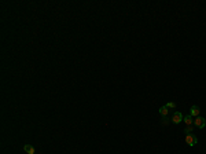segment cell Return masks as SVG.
<instances>
[{
  "label": "cell",
  "instance_id": "cell-6",
  "mask_svg": "<svg viewBox=\"0 0 206 154\" xmlns=\"http://www.w3.org/2000/svg\"><path fill=\"white\" fill-rule=\"evenodd\" d=\"M158 112H159V114H161V118H165V117H168V116H169V109L166 107L165 105H164V106H161Z\"/></svg>",
  "mask_w": 206,
  "mask_h": 154
},
{
  "label": "cell",
  "instance_id": "cell-5",
  "mask_svg": "<svg viewBox=\"0 0 206 154\" xmlns=\"http://www.w3.org/2000/svg\"><path fill=\"white\" fill-rule=\"evenodd\" d=\"M183 121H184V124H186V127H193V125H194V118L191 117L190 114L184 116V117H183Z\"/></svg>",
  "mask_w": 206,
  "mask_h": 154
},
{
  "label": "cell",
  "instance_id": "cell-9",
  "mask_svg": "<svg viewBox=\"0 0 206 154\" xmlns=\"http://www.w3.org/2000/svg\"><path fill=\"white\" fill-rule=\"evenodd\" d=\"M169 122H172L170 121V118L169 117H165V118H161V124L162 125H168Z\"/></svg>",
  "mask_w": 206,
  "mask_h": 154
},
{
  "label": "cell",
  "instance_id": "cell-7",
  "mask_svg": "<svg viewBox=\"0 0 206 154\" xmlns=\"http://www.w3.org/2000/svg\"><path fill=\"white\" fill-rule=\"evenodd\" d=\"M23 151H25L26 154H35V153H36V150H35V147H33L32 145H25V146H23Z\"/></svg>",
  "mask_w": 206,
  "mask_h": 154
},
{
  "label": "cell",
  "instance_id": "cell-3",
  "mask_svg": "<svg viewBox=\"0 0 206 154\" xmlns=\"http://www.w3.org/2000/svg\"><path fill=\"white\" fill-rule=\"evenodd\" d=\"M183 117H184V116H183V113H181V112H175V113H173V116L170 117V121L177 125V124H180V122H183Z\"/></svg>",
  "mask_w": 206,
  "mask_h": 154
},
{
  "label": "cell",
  "instance_id": "cell-10",
  "mask_svg": "<svg viewBox=\"0 0 206 154\" xmlns=\"http://www.w3.org/2000/svg\"><path fill=\"white\" fill-rule=\"evenodd\" d=\"M194 129H195V127H194V125H193V127H186V128H184V132H186V135H187V134H191Z\"/></svg>",
  "mask_w": 206,
  "mask_h": 154
},
{
  "label": "cell",
  "instance_id": "cell-2",
  "mask_svg": "<svg viewBox=\"0 0 206 154\" xmlns=\"http://www.w3.org/2000/svg\"><path fill=\"white\" fill-rule=\"evenodd\" d=\"M194 127L199 128V129H203L206 127V118L205 117H195L194 118Z\"/></svg>",
  "mask_w": 206,
  "mask_h": 154
},
{
  "label": "cell",
  "instance_id": "cell-4",
  "mask_svg": "<svg viewBox=\"0 0 206 154\" xmlns=\"http://www.w3.org/2000/svg\"><path fill=\"white\" fill-rule=\"evenodd\" d=\"M199 113H201V109H199V106H197V105H193V106L190 107V116H191L193 118L199 117Z\"/></svg>",
  "mask_w": 206,
  "mask_h": 154
},
{
  "label": "cell",
  "instance_id": "cell-8",
  "mask_svg": "<svg viewBox=\"0 0 206 154\" xmlns=\"http://www.w3.org/2000/svg\"><path fill=\"white\" fill-rule=\"evenodd\" d=\"M165 106H166V107H168L169 110H175L177 105H176V102H172V100H170V102H168V103H166Z\"/></svg>",
  "mask_w": 206,
  "mask_h": 154
},
{
  "label": "cell",
  "instance_id": "cell-1",
  "mask_svg": "<svg viewBox=\"0 0 206 154\" xmlns=\"http://www.w3.org/2000/svg\"><path fill=\"white\" fill-rule=\"evenodd\" d=\"M184 142H186L190 147H194V146L198 143V138L194 135V134H187L186 138H184Z\"/></svg>",
  "mask_w": 206,
  "mask_h": 154
}]
</instances>
